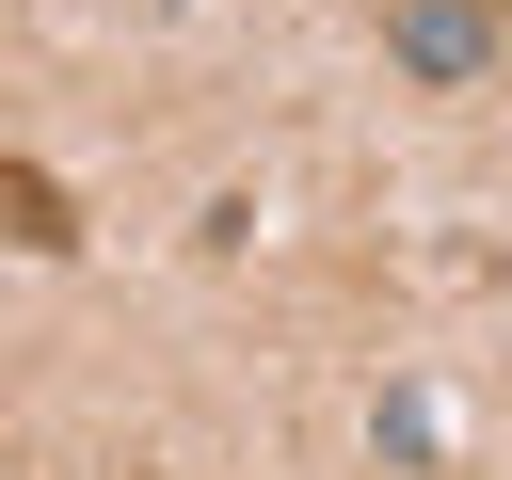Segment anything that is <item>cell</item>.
<instances>
[{"instance_id":"obj_1","label":"cell","mask_w":512,"mask_h":480,"mask_svg":"<svg viewBox=\"0 0 512 480\" xmlns=\"http://www.w3.org/2000/svg\"><path fill=\"white\" fill-rule=\"evenodd\" d=\"M384 64H400L416 96H480V80L512 64V16H496V0H384Z\"/></svg>"},{"instance_id":"obj_2","label":"cell","mask_w":512,"mask_h":480,"mask_svg":"<svg viewBox=\"0 0 512 480\" xmlns=\"http://www.w3.org/2000/svg\"><path fill=\"white\" fill-rule=\"evenodd\" d=\"M0 208H16V240H32V256H64V240H80V224H64V192H48L32 160H0Z\"/></svg>"}]
</instances>
